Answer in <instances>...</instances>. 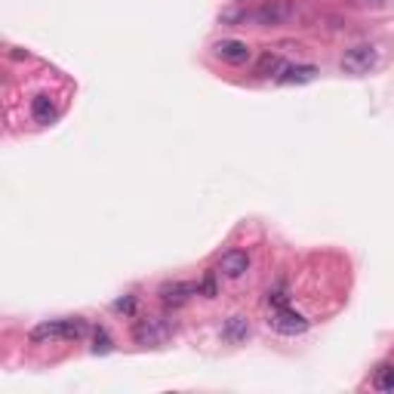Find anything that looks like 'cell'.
Masks as SVG:
<instances>
[{
  "instance_id": "7",
  "label": "cell",
  "mask_w": 394,
  "mask_h": 394,
  "mask_svg": "<svg viewBox=\"0 0 394 394\" xmlns=\"http://www.w3.org/2000/svg\"><path fill=\"white\" fill-rule=\"evenodd\" d=\"M213 53L222 59V62H231V65H244L250 56V47L244 44V40H219V44L213 47Z\"/></svg>"
},
{
  "instance_id": "4",
  "label": "cell",
  "mask_w": 394,
  "mask_h": 394,
  "mask_svg": "<svg viewBox=\"0 0 394 394\" xmlns=\"http://www.w3.org/2000/svg\"><path fill=\"white\" fill-rule=\"evenodd\" d=\"M157 296H161V302L166 308H179V305H185L191 296H200V290H197V283L173 281V283H164V287L157 290Z\"/></svg>"
},
{
  "instance_id": "17",
  "label": "cell",
  "mask_w": 394,
  "mask_h": 394,
  "mask_svg": "<svg viewBox=\"0 0 394 394\" xmlns=\"http://www.w3.org/2000/svg\"><path fill=\"white\" fill-rule=\"evenodd\" d=\"M114 312H117V314L133 317V314H136V296H123V299H117V302H114Z\"/></svg>"
},
{
  "instance_id": "15",
  "label": "cell",
  "mask_w": 394,
  "mask_h": 394,
  "mask_svg": "<svg viewBox=\"0 0 394 394\" xmlns=\"http://www.w3.org/2000/svg\"><path fill=\"white\" fill-rule=\"evenodd\" d=\"M111 348H114V345H111V336H108L102 326H99L96 336H93V355H108Z\"/></svg>"
},
{
  "instance_id": "2",
  "label": "cell",
  "mask_w": 394,
  "mask_h": 394,
  "mask_svg": "<svg viewBox=\"0 0 394 394\" xmlns=\"http://www.w3.org/2000/svg\"><path fill=\"white\" fill-rule=\"evenodd\" d=\"M268 326H271L278 336H302V333H308L312 321H308L305 314L293 312L290 305H283V308H274V312H271V317H268Z\"/></svg>"
},
{
  "instance_id": "13",
  "label": "cell",
  "mask_w": 394,
  "mask_h": 394,
  "mask_svg": "<svg viewBox=\"0 0 394 394\" xmlns=\"http://www.w3.org/2000/svg\"><path fill=\"white\" fill-rule=\"evenodd\" d=\"M373 385H376L379 391L391 394V391H394V367H391V364H382L379 370H376V376H373Z\"/></svg>"
},
{
  "instance_id": "1",
  "label": "cell",
  "mask_w": 394,
  "mask_h": 394,
  "mask_svg": "<svg viewBox=\"0 0 394 394\" xmlns=\"http://www.w3.org/2000/svg\"><path fill=\"white\" fill-rule=\"evenodd\" d=\"M173 336V324L166 317H142L133 326V342L142 348H161Z\"/></svg>"
},
{
  "instance_id": "8",
  "label": "cell",
  "mask_w": 394,
  "mask_h": 394,
  "mask_svg": "<svg viewBox=\"0 0 394 394\" xmlns=\"http://www.w3.org/2000/svg\"><path fill=\"white\" fill-rule=\"evenodd\" d=\"M290 4L287 0H271V4H265V6H259V10L253 13V19L259 25H278L283 19H290Z\"/></svg>"
},
{
  "instance_id": "5",
  "label": "cell",
  "mask_w": 394,
  "mask_h": 394,
  "mask_svg": "<svg viewBox=\"0 0 394 394\" xmlns=\"http://www.w3.org/2000/svg\"><path fill=\"white\" fill-rule=\"evenodd\" d=\"M250 271V256L244 253V250H228V253H222L219 259V274H225V278L238 281L244 278V274Z\"/></svg>"
},
{
  "instance_id": "3",
  "label": "cell",
  "mask_w": 394,
  "mask_h": 394,
  "mask_svg": "<svg viewBox=\"0 0 394 394\" xmlns=\"http://www.w3.org/2000/svg\"><path fill=\"white\" fill-rule=\"evenodd\" d=\"M376 62H379V53H376V47L370 44H357L351 47L345 56H342V71L345 74H355V78H360V74H370L376 68Z\"/></svg>"
},
{
  "instance_id": "11",
  "label": "cell",
  "mask_w": 394,
  "mask_h": 394,
  "mask_svg": "<svg viewBox=\"0 0 394 394\" xmlns=\"http://www.w3.org/2000/svg\"><path fill=\"white\" fill-rule=\"evenodd\" d=\"M247 336H250V324H247V317H240V314L228 317V324L222 326V339H228V342H244Z\"/></svg>"
},
{
  "instance_id": "14",
  "label": "cell",
  "mask_w": 394,
  "mask_h": 394,
  "mask_svg": "<svg viewBox=\"0 0 394 394\" xmlns=\"http://www.w3.org/2000/svg\"><path fill=\"white\" fill-rule=\"evenodd\" d=\"M290 302V290H287V283H278L274 290H268V305L271 308H283Z\"/></svg>"
},
{
  "instance_id": "6",
  "label": "cell",
  "mask_w": 394,
  "mask_h": 394,
  "mask_svg": "<svg viewBox=\"0 0 394 394\" xmlns=\"http://www.w3.org/2000/svg\"><path fill=\"white\" fill-rule=\"evenodd\" d=\"M28 339L35 342V345L56 342V339H68V321H44V324H37L35 330L28 333Z\"/></svg>"
},
{
  "instance_id": "9",
  "label": "cell",
  "mask_w": 394,
  "mask_h": 394,
  "mask_svg": "<svg viewBox=\"0 0 394 394\" xmlns=\"http://www.w3.org/2000/svg\"><path fill=\"white\" fill-rule=\"evenodd\" d=\"M314 78H317L314 65H287V68L278 74V83H283V87H296V83H312Z\"/></svg>"
},
{
  "instance_id": "10",
  "label": "cell",
  "mask_w": 394,
  "mask_h": 394,
  "mask_svg": "<svg viewBox=\"0 0 394 394\" xmlns=\"http://www.w3.org/2000/svg\"><path fill=\"white\" fill-rule=\"evenodd\" d=\"M56 105H53V99L49 96H35L31 99V117H35L37 123H53L56 121Z\"/></svg>"
},
{
  "instance_id": "16",
  "label": "cell",
  "mask_w": 394,
  "mask_h": 394,
  "mask_svg": "<svg viewBox=\"0 0 394 394\" xmlns=\"http://www.w3.org/2000/svg\"><path fill=\"white\" fill-rule=\"evenodd\" d=\"M197 290H200V296H207V299L219 296V287H216V274H207L204 281H197Z\"/></svg>"
},
{
  "instance_id": "12",
  "label": "cell",
  "mask_w": 394,
  "mask_h": 394,
  "mask_svg": "<svg viewBox=\"0 0 394 394\" xmlns=\"http://www.w3.org/2000/svg\"><path fill=\"white\" fill-rule=\"evenodd\" d=\"M283 68H287V65H283V59L278 53H265L262 59H259V65H256V74L259 78H271V74L278 78Z\"/></svg>"
}]
</instances>
